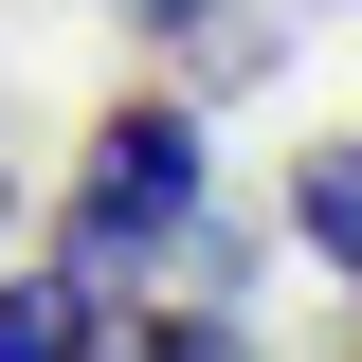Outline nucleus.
<instances>
[{
	"label": "nucleus",
	"instance_id": "nucleus-1",
	"mask_svg": "<svg viewBox=\"0 0 362 362\" xmlns=\"http://www.w3.org/2000/svg\"><path fill=\"white\" fill-rule=\"evenodd\" d=\"M163 235H199V109H109L90 127V163H73V272L90 290H127Z\"/></svg>",
	"mask_w": 362,
	"mask_h": 362
},
{
	"label": "nucleus",
	"instance_id": "nucleus-2",
	"mask_svg": "<svg viewBox=\"0 0 362 362\" xmlns=\"http://www.w3.org/2000/svg\"><path fill=\"white\" fill-rule=\"evenodd\" d=\"M90 344H109L90 272H0V362H90Z\"/></svg>",
	"mask_w": 362,
	"mask_h": 362
},
{
	"label": "nucleus",
	"instance_id": "nucleus-3",
	"mask_svg": "<svg viewBox=\"0 0 362 362\" xmlns=\"http://www.w3.org/2000/svg\"><path fill=\"white\" fill-rule=\"evenodd\" d=\"M290 235H308L326 272H362V145H326V163L290 181Z\"/></svg>",
	"mask_w": 362,
	"mask_h": 362
},
{
	"label": "nucleus",
	"instance_id": "nucleus-4",
	"mask_svg": "<svg viewBox=\"0 0 362 362\" xmlns=\"http://www.w3.org/2000/svg\"><path fill=\"white\" fill-rule=\"evenodd\" d=\"M90 362H254L235 308H145V344H90Z\"/></svg>",
	"mask_w": 362,
	"mask_h": 362
},
{
	"label": "nucleus",
	"instance_id": "nucleus-5",
	"mask_svg": "<svg viewBox=\"0 0 362 362\" xmlns=\"http://www.w3.org/2000/svg\"><path fill=\"white\" fill-rule=\"evenodd\" d=\"M127 18H145V37H199V18H218V0H127Z\"/></svg>",
	"mask_w": 362,
	"mask_h": 362
},
{
	"label": "nucleus",
	"instance_id": "nucleus-6",
	"mask_svg": "<svg viewBox=\"0 0 362 362\" xmlns=\"http://www.w3.org/2000/svg\"><path fill=\"white\" fill-rule=\"evenodd\" d=\"M0 218H18V127H0Z\"/></svg>",
	"mask_w": 362,
	"mask_h": 362
}]
</instances>
